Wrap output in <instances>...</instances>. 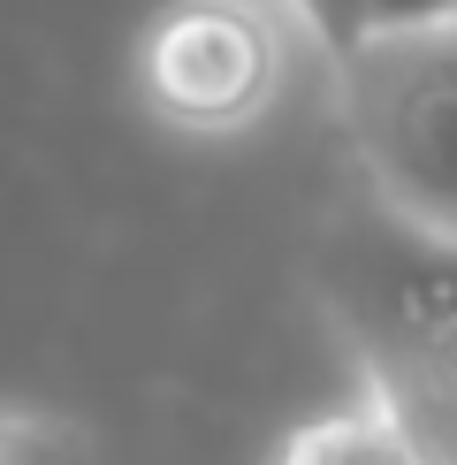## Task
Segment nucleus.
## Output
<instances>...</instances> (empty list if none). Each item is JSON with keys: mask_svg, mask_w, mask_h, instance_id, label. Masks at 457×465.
Returning <instances> with one entry per match:
<instances>
[{"mask_svg": "<svg viewBox=\"0 0 457 465\" xmlns=\"http://www.w3.org/2000/svg\"><path fill=\"white\" fill-rule=\"evenodd\" d=\"M297 38L328 62V76H343L358 54L389 46V38H419L434 24H457V0H282Z\"/></svg>", "mask_w": 457, "mask_h": 465, "instance_id": "nucleus-4", "label": "nucleus"}, {"mask_svg": "<svg viewBox=\"0 0 457 465\" xmlns=\"http://www.w3.org/2000/svg\"><path fill=\"white\" fill-rule=\"evenodd\" d=\"M0 465H92V428L53 404H0Z\"/></svg>", "mask_w": 457, "mask_h": 465, "instance_id": "nucleus-6", "label": "nucleus"}, {"mask_svg": "<svg viewBox=\"0 0 457 465\" xmlns=\"http://www.w3.org/2000/svg\"><path fill=\"white\" fill-rule=\"evenodd\" d=\"M335 92L366 199L396 229L457 252V24L358 54Z\"/></svg>", "mask_w": 457, "mask_h": 465, "instance_id": "nucleus-2", "label": "nucleus"}, {"mask_svg": "<svg viewBox=\"0 0 457 465\" xmlns=\"http://www.w3.org/2000/svg\"><path fill=\"white\" fill-rule=\"evenodd\" d=\"M297 24L282 0H168L138 31V100L176 138H244L290 92Z\"/></svg>", "mask_w": 457, "mask_h": 465, "instance_id": "nucleus-3", "label": "nucleus"}, {"mask_svg": "<svg viewBox=\"0 0 457 465\" xmlns=\"http://www.w3.org/2000/svg\"><path fill=\"white\" fill-rule=\"evenodd\" d=\"M320 305L358 366V397L434 465H457V252L366 199L320 244Z\"/></svg>", "mask_w": 457, "mask_h": 465, "instance_id": "nucleus-1", "label": "nucleus"}, {"mask_svg": "<svg viewBox=\"0 0 457 465\" xmlns=\"http://www.w3.org/2000/svg\"><path fill=\"white\" fill-rule=\"evenodd\" d=\"M275 465H434V458L419 450V442H404L366 397H358V404H335V412L305 420V428L275 450Z\"/></svg>", "mask_w": 457, "mask_h": 465, "instance_id": "nucleus-5", "label": "nucleus"}]
</instances>
